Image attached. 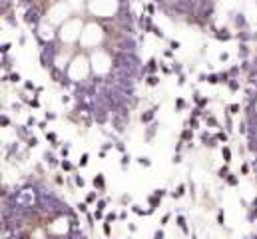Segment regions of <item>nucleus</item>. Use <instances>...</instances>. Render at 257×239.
<instances>
[{
    "instance_id": "obj_1",
    "label": "nucleus",
    "mask_w": 257,
    "mask_h": 239,
    "mask_svg": "<svg viewBox=\"0 0 257 239\" xmlns=\"http://www.w3.org/2000/svg\"><path fill=\"white\" fill-rule=\"evenodd\" d=\"M24 20H26L28 24H36V22L40 20V12H38L34 6H30V8H28V12L24 14Z\"/></svg>"
},
{
    "instance_id": "obj_2",
    "label": "nucleus",
    "mask_w": 257,
    "mask_h": 239,
    "mask_svg": "<svg viewBox=\"0 0 257 239\" xmlns=\"http://www.w3.org/2000/svg\"><path fill=\"white\" fill-rule=\"evenodd\" d=\"M215 38H217V40H229V38H231V34H229V30H227V28H221V30H217V32H215Z\"/></svg>"
},
{
    "instance_id": "obj_3",
    "label": "nucleus",
    "mask_w": 257,
    "mask_h": 239,
    "mask_svg": "<svg viewBox=\"0 0 257 239\" xmlns=\"http://www.w3.org/2000/svg\"><path fill=\"white\" fill-rule=\"evenodd\" d=\"M156 70H158V62H156V58H150V60H148V66H146V72L154 74Z\"/></svg>"
},
{
    "instance_id": "obj_4",
    "label": "nucleus",
    "mask_w": 257,
    "mask_h": 239,
    "mask_svg": "<svg viewBox=\"0 0 257 239\" xmlns=\"http://www.w3.org/2000/svg\"><path fill=\"white\" fill-rule=\"evenodd\" d=\"M156 128H158V124H156V122L148 126V134H146V140H152V136H156Z\"/></svg>"
},
{
    "instance_id": "obj_5",
    "label": "nucleus",
    "mask_w": 257,
    "mask_h": 239,
    "mask_svg": "<svg viewBox=\"0 0 257 239\" xmlns=\"http://www.w3.org/2000/svg\"><path fill=\"white\" fill-rule=\"evenodd\" d=\"M156 110H158V106H156L154 110H148V112L142 116V122H150V120H154V114H156Z\"/></svg>"
},
{
    "instance_id": "obj_6",
    "label": "nucleus",
    "mask_w": 257,
    "mask_h": 239,
    "mask_svg": "<svg viewBox=\"0 0 257 239\" xmlns=\"http://www.w3.org/2000/svg\"><path fill=\"white\" fill-rule=\"evenodd\" d=\"M146 82H148V86H158V84H160V78H158L156 74H150Z\"/></svg>"
},
{
    "instance_id": "obj_7",
    "label": "nucleus",
    "mask_w": 257,
    "mask_h": 239,
    "mask_svg": "<svg viewBox=\"0 0 257 239\" xmlns=\"http://www.w3.org/2000/svg\"><path fill=\"white\" fill-rule=\"evenodd\" d=\"M177 225H179V229H183V231L187 233V221H185V217H183V215H179V217H177Z\"/></svg>"
},
{
    "instance_id": "obj_8",
    "label": "nucleus",
    "mask_w": 257,
    "mask_h": 239,
    "mask_svg": "<svg viewBox=\"0 0 257 239\" xmlns=\"http://www.w3.org/2000/svg\"><path fill=\"white\" fill-rule=\"evenodd\" d=\"M207 82H209V84H219V82H221V76H217V74H211V76H207Z\"/></svg>"
},
{
    "instance_id": "obj_9",
    "label": "nucleus",
    "mask_w": 257,
    "mask_h": 239,
    "mask_svg": "<svg viewBox=\"0 0 257 239\" xmlns=\"http://www.w3.org/2000/svg\"><path fill=\"white\" fill-rule=\"evenodd\" d=\"M148 30H150V32H154V34H156V36H158V38H164V32H162V30H160V28H158V26H150V28H148Z\"/></svg>"
},
{
    "instance_id": "obj_10",
    "label": "nucleus",
    "mask_w": 257,
    "mask_h": 239,
    "mask_svg": "<svg viewBox=\"0 0 257 239\" xmlns=\"http://www.w3.org/2000/svg\"><path fill=\"white\" fill-rule=\"evenodd\" d=\"M94 185H96V187H100V189L104 187V177H102V173H98V177L94 179Z\"/></svg>"
},
{
    "instance_id": "obj_11",
    "label": "nucleus",
    "mask_w": 257,
    "mask_h": 239,
    "mask_svg": "<svg viewBox=\"0 0 257 239\" xmlns=\"http://www.w3.org/2000/svg\"><path fill=\"white\" fill-rule=\"evenodd\" d=\"M183 193H185V185H183V183H181V185H179V187H177V191H175V193H173V197L177 199V197H181V195H183Z\"/></svg>"
},
{
    "instance_id": "obj_12",
    "label": "nucleus",
    "mask_w": 257,
    "mask_h": 239,
    "mask_svg": "<svg viewBox=\"0 0 257 239\" xmlns=\"http://www.w3.org/2000/svg\"><path fill=\"white\" fill-rule=\"evenodd\" d=\"M237 112H239V104H231L227 108V114H237Z\"/></svg>"
},
{
    "instance_id": "obj_13",
    "label": "nucleus",
    "mask_w": 257,
    "mask_h": 239,
    "mask_svg": "<svg viewBox=\"0 0 257 239\" xmlns=\"http://www.w3.org/2000/svg\"><path fill=\"white\" fill-rule=\"evenodd\" d=\"M237 88H239V82H237V80H229V90H231V92H235V90H237Z\"/></svg>"
},
{
    "instance_id": "obj_14",
    "label": "nucleus",
    "mask_w": 257,
    "mask_h": 239,
    "mask_svg": "<svg viewBox=\"0 0 257 239\" xmlns=\"http://www.w3.org/2000/svg\"><path fill=\"white\" fill-rule=\"evenodd\" d=\"M227 183H229V185H237V177H235L233 173H229V175H227Z\"/></svg>"
},
{
    "instance_id": "obj_15",
    "label": "nucleus",
    "mask_w": 257,
    "mask_h": 239,
    "mask_svg": "<svg viewBox=\"0 0 257 239\" xmlns=\"http://www.w3.org/2000/svg\"><path fill=\"white\" fill-rule=\"evenodd\" d=\"M223 158H225V161H227V163L231 161V152H229V148H223Z\"/></svg>"
},
{
    "instance_id": "obj_16",
    "label": "nucleus",
    "mask_w": 257,
    "mask_h": 239,
    "mask_svg": "<svg viewBox=\"0 0 257 239\" xmlns=\"http://www.w3.org/2000/svg\"><path fill=\"white\" fill-rule=\"evenodd\" d=\"M191 138V130H183L181 132V140H189Z\"/></svg>"
},
{
    "instance_id": "obj_17",
    "label": "nucleus",
    "mask_w": 257,
    "mask_h": 239,
    "mask_svg": "<svg viewBox=\"0 0 257 239\" xmlns=\"http://www.w3.org/2000/svg\"><path fill=\"white\" fill-rule=\"evenodd\" d=\"M96 197H98V195L92 191V193H88V195H86V201H88V203H92V201H96Z\"/></svg>"
},
{
    "instance_id": "obj_18",
    "label": "nucleus",
    "mask_w": 257,
    "mask_h": 239,
    "mask_svg": "<svg viewBox=\"0 0 257 239\" xmlns=\"http://www.w3.org/2000/svg\"><path fill=\"white\" fill-rule=\"evenodd\" d=\"M88 159H90V156H88V154H84V156L80 158V165H86V163H88Z\"/></svg>"
},
{
    "instance_id": "obj_19",
    "label": "nucleus",
    "mask_w": 257,
    "mask_h": 239,
    "mask_svg": "<svg viewBox=\"0 0 257 239\" xmlns=\"http://www.w3.org/2000/svg\"><path fill=\"white\" fill-rule=\"evenodd\" d=\"M146 10H148V14H154V12H156V6H154V4H148Z\"/></svg>"
},
{
    "instance_id": "obj_20",
    "label": "nucleus",
    "mask_w": 257,
    "mask_h": 239,
    "mask_svg": "<svg viewBox=\"0 0 257 239\" xmlns=\"http://www.w3.org/2000/svg\"><path fill=\"white\" fill-rule=\"evenodd\" d=\"M74 179H76V185H80V187L84 185V179H82L80 175H74Z\"/></svg>"
},
{
    "instance_id": "obj_21",
    "label": "nucleus",
    "mask_w": 257,
    "mask_h": 239,
    "mask_svg": "<svg viewBox=\"0 0 257 239\" xmlns=\"http://www.w3.org/2000/svg\"><path fill=\"white\" fill-rule=\"evenodd\" d=\"M104 233L110 235V221H104Z\"/></svg>"
},
{
    "instance_id": "obj_22",
    "label": "nucleus",
    "mask_w": 257,
    "mask_h": 239,
    "mask_svg": "<svg viewBox=\"0 0 257 239\" xmlns=\"http://www.w3.org/2000/svg\"><path fill=\"white\" fill-rule=\"evenodd\" d=\"M138 161H140L142 165H146V167L150 165V159H148V158H140V159H138Z\"/></svg>"
},
{
    "instance_id": "obj_23",
    "label": "nucleus",
    "mask_w": 257,
    "mask_h": 239,
    "mask_svg": "<svg viewBox=\"0 0 257 239\" xmlns=\"http://www.w3.org/2000/svg\"><path fill=\"white\" fill-rule=\"evenodd\" d=\"M8 80H10L12 84H16V82H18L20 78H18V74H10V78H8Z\"/></svg>"
},
{
    "instance_id": "obj_24",
    "label": "nucleus",
    "mask_w": 257,
    "mask_h": 239,
    "mask_svg": "<svg viewBox=\"0 0 257 239\" xmlns=\"http://www.w3.org/2000/svg\"><path fill=\"white\" fill-rule=\"evenodd\" d=\"M241 173H249V163H243L241 165Z\"/></svg>"
},
{
    "instance_id": "obj_25",
    "label": "nucleus",
    "mask_w": 257,
    "mask_h": 239,
    "mask_svg": "<svg viewBox=\"0 0 257 239\" xmlns=\"http://www.w3.org/2000/svg\"><path fill=\"white\" fill-rule=\"evenodd\" d=\"M86 203H88V201H86ZM86 203H78V209H80V211H88V205H86Z\"/></svg>"
},
{
    "instance_id": "obj_26",
    "label": "nucleus",
    "mask_w": 257,
    "mask_h": 239,
    "mask_svg": "<svg viewBox=\"0 0 257 239\" xmlns=\"http://www.w3.org/2000/svg\"><path fill=\"white\" fill-rule=\"evenodd\" d=\"M116 150H118V152H126V146H124V144H116Z\"/></svg>"
},
{
    "instance_id": "obj_27",
    "label": "nucleus",
    "mask_w": 257,
    "mask_h": 239,
    "mask_svg": "<svg viewBox=\"0 0 257 239\" xmlns=\"http://www.w3.org/2000/svg\"><path fill=\"white\" fill-rule=\"evenodd\" d=\"M62 167H64V169H72V163H70V161H62Z\"/></svg>"
},
{
    "instance_id": "obj_28",
    "label": "nucleus",
    "mask_w": 257,
    "mask_h": 239,
    "mask_svg": "<svg viewBox=\"0 0 257 239\" xmlns=\"http://www.w3.org/2000/svg\"><path fill=\"white\" fill-rule=\"evenodd\" d=\"M225 175H227V167H221L219 169V177H225Z\"/></svg>"
},
{
    "instance_id": "obj_29",
    "label": "nucleus",
    "mask_w": 257,
    "mask_h": 239,
    "mask_svg": "<svg viewBox=\"0 0 257 239\" xmlns=\"http://www.w3.org/2000/svg\"><path fill=\"white\" fill-rule=\"evenodd\" d=\"M185 76H179V80H177V86H183V84H185Z\"/></svg>"
},
{
    "instance_id": "obj_30",
    "label": "nucleus",
    "mask_w": 257,
    "mask_h": 239,
    "mask_svg": "<svg viewBox=\"0 0 257 239\" xmlns=\"http://www.w3.org/2000/svg\"><path fill=\"white\" fill-rule=\"evenodd\" d=\"M130 163V158L128 156H124V158H122V165H124V167H126V165H128Z\"/></svg>"
},
{
    "instance_id": "obj_31",
    "label": "nucleus",
    "mask_w": 257,
    "mask_h": 239,
    "mask_svg": "<svg viewBox=\"0 0 257 239\" xmlns=\"http://www.w3.org/2000/svg\"><path fill=\"white\" fill-rule=\"evenodd\" d=\"M28 146L34 148V146H36V138H30V140H28Z\"/></svg>"
},
{
    "instance_id": "obj_32",
    "label": "nucleus",
    "mask_w": 257,
    "mask_h": 239,
    "mask_svg": "<svg viewBox=\"0 0 257 239\" xmlns=\"http://www.w3.org/2000/svg\"><path fill=\"white\" fill-rule=\"evenodd\" d=\"M116 217H118V215H116V213H110V215H108V217H106V221H114V219H116Z\"/></svg>"
},
{
    "instance_id": "obj_33",
    "label": "nucleus",
    "mask_w": 257,
    "mask_h": 239,
    "mask_svg": "<svg viewBox=\"0 0 257 239\" xmlns=\"http://www.w3.org/2000/svg\"><path fill=\"white\" fill-rule=\"evenodd\" d=\"M168 221H170V213H168V215H164V217H162V225H166V223H168Z\"/></svg>"
},
{
    "instance_id": "obj_34",
    "label": "nucleus",
    "mask_w": 257,
    "mask_h": 239,
    "mask_svg": "<svg viewBox=\"0 0 257 239\" xmlns=\"http://www.w3.org/2000/svg\"><path fill=\"white\" fill-rule=\"evenodd\" d=\"M177 48H179V44H177L175 40H171V50H177Z\"/></svg>"
},
{
    "instance_id": "obj_35",
    "label": "nucleus",
    "mask_w": 257,
    "mask_h": 239,
    "mask_svg": "<svg viewBox=\"0 0 257 239\" xmlns=\"http://www.w3.org/2000/svg\"><path fill=\"white\" fill-rule=\"evenodd\" d=\"M54 181H56V183H62L64 179H62V175H56V177H54Z\"/></svg>"
},
{
    "instance_id": "obj_36",
    "label": "nucleus",
    "mask_w": 257,
    "mask_h": 239,
    "mask_svg": "<svg viewBox=\"0 0 257 239\" xmlns=\"http://www.w3.org/2000/svg\"><path fill=\"white\" fill-rule=\"evenodd\" d=\"M217 219H219V225H223V213L219 211V215H217Z\"/></svg>"
},
{
    "instance_id": "obj_37",
    "label": "nucleus",
    "mask_w": 257,
    "mask_h": 239,
    "mask_svg": "<svg viewBox=\"0 0 257 239\" xmlns=\"http://www.w3.org/2000/svg\"><path fill=\"white\" fill-rule=\"evenodd\" d=\"M164 56H166V58H171L173 54H171V50H166V52H164Z\"/></svg>"
}]
</instances>
